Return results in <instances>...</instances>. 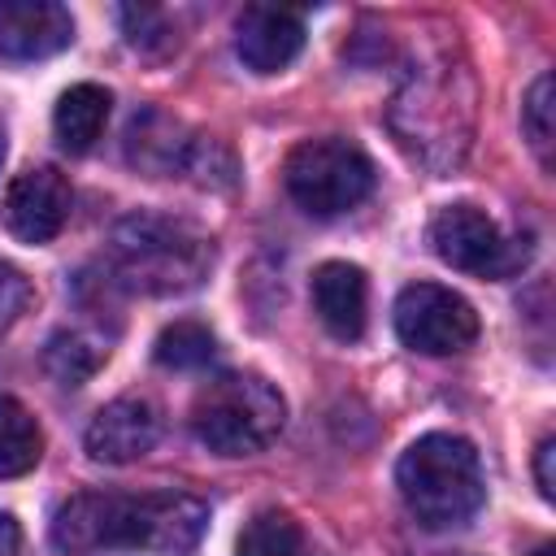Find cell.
<instances>
[{"mask_svg":"<svg viewBox=\"0 0 556 556\" xmlns=\"http://www.w3.org/2000/svg\"><path fill=\"white\" fill-rule=\"evenodd\" d=\"M74 39L70 9L52 0H0V56L43 61Z\"/></svg>","mask_w":556,"mask_h":556,"instance_id":"13","label":"cell"},{"mask_svg":"<svg viewBox=\"0 0 556 556\" xmlns=\"http://www.w3.org/2000/svg\"><path fill=\"white\" fill-rule=\"evenodd\" d=\"M70 204H74V191L65 174L52 165H30L13 174V182L4 187L0 222L17 243H48L70 222Z\"/></svg>","mask_w":556,"mask_h":556,"instance_id":"9","label":"cell"},{"mask_svg":"<svg viewBox=\"0 0 556 556\" xmlns=\"http://www.w3.org/2000/svg\"><path fill=\"white\" fill-rule=\"evenodd\" d=\"M552 456H556V439H543V443L534 447V482H539V495H543V500H552V495H556Z\"/></svg>","mask_w":556,"mask_h":556,"instance_id":"22","label":"cell"},{"mask_svg":"<svg viewBox=\"0 0 556 556\" xmlns=\"http://www.w3.org/2000/svg\"><path fill=\"white\" fill-rule=\"evenodd\" d=\"M430 248L443 265L478 278H513L530 261V239H508L482 208L447 204L430 222Z\"/></svg>","mask_w":556,"mask_h":556,"instance_id":"7","label":"cell"},{"mask_svg":"<svg viewBox=\"0 0 556 556\" xmlns=\"http://www.w3.org/2000/svg\"><path fill=\"white\" fill-rule=\"evenodd\" d=\"M469 117H473L469 74L447 61L413 65L404 91L391 104V126H395L400 143H408L434 169L460 161V152L469 143Z\"/></svg>","mask_w":556,"mask_h":556,"instance_id":"4","label":"cell"},{"mask_svg":"<svg viewBox=\"0 0 556 556\" xmlns=\"http://www.w3.org/2000/svg\"><path fill=\"white\" fill-rule=\"evenodd\" d=\"M287 195L313 217H339L374 191V161L348 139H308L282 165Z\"/></svg>","mask_w":556,"mask_h":556,"instance_id":"6","label":"cell"},{"mask_svg":"<svg viewBox=\"0 0 556 556\" xmlns=\"http://www.w3.org/2000/svg\"><path fill=\"white\" fill-rule=\"evenodd\" d=\"M17 547H22V530L9 513H0V556H17Z\"/></svg>","mask_w":556,"mask_h":556,"instance_id":"23","label":"cell"},{"mask_svg":"<svg viewBox=\"0 0 556 556\" xmlns=\"http://www.w3.org/2000/svg\"><path fill=\"white\" fill-rule=\"evenodd\" d=\"M552 74H539L534 87L526 91V104H521V130L539 156L543 169H552Z\"/></svg>","mask_w":556,"mask_h":556,"instance_id":"20","label":"cell"},{"mask_svg":"<svg viewBox=\"0 0 556 556\" xmlns=\"http://www.w3.org/2000/svg\"><path fill=\"white\" fill-rule=\"evenodd\" d=\"M43 456V430L35 421V413L13 400L0 395V478H22L39 465Z\"/></svg>","mask_w":556,"mask_h":556,"instance_id":"16","label":"cell"},{"mask_svg":"<svg viewBox=\"0 0 556 556\" xmlns=\"http://www.w3.org/2000/svg\"><path fill=\"white\" fill-rule=\"evenodd\" d=\"M217 356V339L200 321H174L156 334V361L165 369H204Z\"/></svg>","mask_w":556,"mask_h":556,"instance_id":"19","label":"cell"},{"mask_svg":"<svg viewBox=\"0 0 556 556\" xmlns=\"http://www.w3.org/2000/svg\"><path fill=\"white\" fill-rule=\"evenodd\" d=\"M287 426V400L282 391L261 374H217L200 387L191 404V430L195 439L217 456H256L265 452Z\"/></svg>","mask_w":556,"mask_h":556,"instance_id":"5","label":"cell"},{"mask_svg":"<svg viewBox=\"0 0 556 556\" xmlns=\"http://www.w3.org/2000/svg\"><path fill=\"white\" fill-rule=\"evenodd\" d=\"M395 334L421 356H452L478 339V313L452 287L413 282L395 300Z\"/></svg>","mask_w":556,"mask_h":556,"instance_id":"8","label":"cell"},{"mask_svg":"<svg viewBox=\"0 0 556 556\" xmlns=\"http://www.w3.org/2000/svg\"><path fill=\"white\" fill-rule=\"evenodd\" d=\"M109 104L113 96L96 83H78L70 87L56 109H52V130H56V143L70 152V156H83L96 148V139L104 135V122H109Z\"/></svg>","mask_w":556,"mask_h":556,"instance_id":"15","label":"cell"},{"mask_svg":"<svg viewBox=\"0 0 556 556\" xmlns=\"http://www.w3.org/2000/svg\"><path fill=\"white\" fill-rule=\"evenodd\" d=\"M239 556H317V547L308 543L304 526L282 513V508H265L256 513L243 534H239Z\"/></svg>","mask_w":556,"mask_h":556,"instance_id":"17","label":"cell"},{"mask_svg":"<svg viewBox=\"0 0 556 556\" xmlns=\"http://www.w3.org/2000/svg\"><path fill=\"white\" fill-rule=\"evenodd\" d=\"M213 269V239L169 213H130L113 226L104 248L109 287L139 295H182L195 291Z\"/></svg>","mask_w":556,"mask_h":556,"instance_id":"2","label":"cell"},{"mask_svg":"<svg viewBox=\"0 0 556 556\" xmlns=\"http://www.w3.org/2000/svg\"><path fill=\"white\" fill-rule=\"evenodd\" d=\"M235 48L252 74H278L300 56L304 22L295 9L282 4H248L235 26Z\"/></svg>","mask_w":556,"mask_h":556,"instance_id":"12","label":"cell"},{"mask_svg":"<svg viewBox=\"0 0 556 556\" xmlns=\"http://www.w3.org/2000/svg\"><path fill=\"white\" fill-rule=\"evenodd\" d=\"M534 556H556V547H552V543H543V547H539Z\"/></svg>","mask_w":556,"mask_h":556,"instance_id":"24","label":"cell"},{"mask_svg":"<svg viewBox=\"0 0 556 556\" xmlns=\"http://www.w3.org/2000/svg\"><path fill=\"white\" fill-rule=\"evenodd\" d=\"M395 486L404 495V508L426 530H456L482 508V460L469 439L434 430L408 443V452L395 465Z\"/></svg>","mask_w":556,"mask_h":556,"instance_id":"3","label":"cell"},{"mask_svg":"<svg viewBox=\"0 0 556 556\" xmlns=\"http://www.w3.org/2000/svg\"><path fill=\"white\" fill-rule=\"evenodd\" d=\"M30 300H35L30 278H26L17 265L0 261V334H9V330H13V321L30 308Z\"/></svg>","mask_w":556,"mask_h":556,"instance_id":"21","label":"cell"},{"mask_svg":"<svg viewBox=\"0 0 556 556\" xmlns=\"http://www.w3.org/2000/svg\"><path fill=\"white\" fill-rule=\"evenodd\" d=\"M313 313L317 321L343 339V343H356L365 334V321H369V282H365V269L361 265H348V261H326L313 269Z\"/></svg>","mask_w":556,"mask_h":556,"instance_id":"14","label":"cell"},{"mask_svg":"<svg viewBox=\"0 0 556 556\" xmlns=\"http://www.w3.org/2000/svg\"><path fill=\"white\" fill-rule=\"evenodd\" d=\"M208 530V508L187 491H83L52 517V547L61 556H91L104 547L195 552Z\"/></svg>","mask_w":556,"mask_h":556,"instance_id":"1","label":"cell"},{"mask_svg":"<svg viewBox=\"0 0 556 556\" xmlns=\"http://www.w3.org/2000/svg\"><path fill=\"white\" fill-rule=\"evenodd\" d=\"M104 343L83 334V330H56L43 348V369L61 382V387H83L100 365H104Z\"/></svg>","mask_w":556,"mask_h":556,"instance_id":"18","label":"cell"},{"mask_svg":"<svg viewBox=\"0 0 556 556\" xmlns=\"http://www.w3.org/2000/svg\"><path fill=\"white\" fill-rule=\"evenodd\" d=\"M0 161H4V135H0Z\"/></svg>","mask_w":556,"mask_h":556,"instance_id":"25","label":"cell"},{"mask_svg":"<svg viewBox=\"0 0 556 556\" xmlns=\"http://www.w3.org/2000/svg\"><path fill=\"white\" fill-rule=\"evenodd\" d=\"M156 439H161V413L143 395L109 400L83 434L87 456L100 465H130V460L148 456L156 447Z\"/></svg>","mask_w":556,"mask_h":556,"instance_id":"11","label":"cell"},{"mask_svg":"<svg viewBox=\"0 0 556 556\" xmlns=\"http://www.w3.org/2000/svg\"><path fill=\"white\" fill-rule=\"evenodd\" d=\"M213 152L217 143L204 135H191L182 122L165 113H143L130 122L126 156L135 169L165 178V174H195L200 182H213Z\"/></svg>","mask_w":556,"mask_h":556,"instance_id":"10","label":"cell"}]
</instances>
